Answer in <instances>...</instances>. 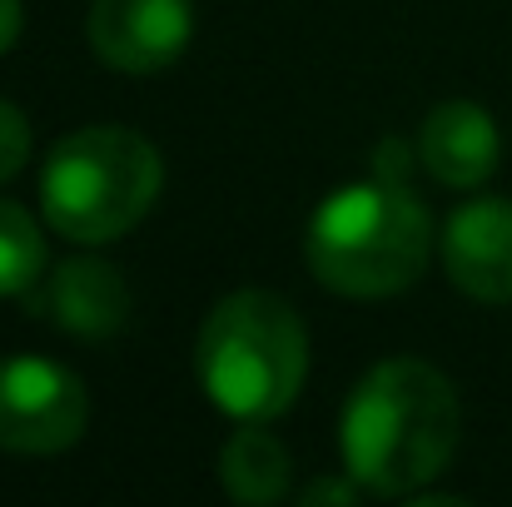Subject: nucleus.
Wrapping results in <instances>:
<instances>
[{"label":"nucleus","instance_id":"14","mask_svg":"<svg viewBox=\"0 0 512 507\" xmlns=\"http://www.w3.org/2000/svg\"><path fill=\"white\" fill-rule=\"evenodd\" d=\"M358 493H363V488H358L353 478H348V483H329V478H324V483L304 488V503L309 507H319V503H358Z\"/></svg>","mask_w":512,"mask_h":507},{"label":"nucleus","instance_id":"5","mask_svg":"<svg viewBox=\"0 0 512 507\" xmlns=\"http://www.w3.org/2000/svg\"><path fill=\"white\" fill-rule=\"evenodd\" d=\"M90 418L80 378L50 358H0V448L5 453H65Z\"/></svg>","mask_w":512,"mask_h":507},{"label":"nucleus","instance_id":"9","mask_svg":"<svg viewBox=\"0 0 512 507\" xmlns=\"http://www.w3.org/2000/svg\"><path fill=\"white\" fill-rule=\"evenodd\" d=\"M418 160L448 189H478L498 169V125H493V115L473 100H443L423 120Z\"/></svg>","mask_w":512,"mask_h":507},{"label":"nucleus","instance_id":"2","mask_svg":"<svg viewBox=\"0 0 512 507\" xmlns=\"http://www.w3.org/2000/svg\"><path fill=\"white\" fill-rule=\"evenodd\" d=\"M309 269L343 299H388L428 269L433 219L408 184L363 179L334 189L309 219Z\"/></svg>","mask_w":512,"mask_h":507},{"label":"nucleus","instance_id":"15","mask_svg":"<svg viewBox=\"0 0 512 507\" xmlns=\"http://www.w3.org/2000/svg\"><path fill=\"white\" fill-rule=\"evenodd\" d=\"M20 40V0H0V55Z\"/></svg>","mask_w":512,"mask_h":507},{"label":"nucleus","instance_id":"10","mask_svg":"<svg viewBox=\"0 0 512 507\" xmlns=\"http://www.w3.org/2000/svg\"><path fill=\"white\" fill-rule=\"evenodd\" d=\"M289 473H294V458L289 448L264 428V423H239L234 438L224 443L219 453V478H224V493L244 507H269L289 493Z\"/></svg>","mask_w":512,"mask_h":507},{"label":"nucleus","instance_id":"4","mask_svg":"<svg viewBox=\"0 0 512 507\" xmlns=\"http://www.w3.org/2000/svg\"><path fill=\"white\" fill-rule=\"evenodd\" d=\"M160 179L165 165L145 135L95 125L50 150L40 169V209L55 234L75 244H110L150 214Z\"/></svg>","mask_w":512,"mask_h":507},{"label":"nucleus","instance_id":"3","mask_svg":"<svg viewBox=\"0 0 512 507\" xmlns=\"http://www.w3.org/2000/svg\"><path fill=\"white\" fill-rule=\"evenodd\" d=\"M194 368L199 388L234 423H274L304 388L309 334L289 299L269 289H239L209 309Z\"/></svg>","mask_w":512,"mask_h":507},{"label":"nucleus","instance_id":"8","mask_svg":"<svg viewBox=\"0 0 512 507\" xmlns=\"http://www.w3.org/2000/svg\"><path fill=\"white\" fill-rule=\"evenodd\" d=\"M443 269L478 304H512V204L473 199L443 229Z\"/></svg>","mask_w":512,"mask_h":507},{"label":"nucleus","instance_id":"7","mask_svg":"<svg viewBox=\"0 0 512 507\" xmlns=\"http://www.w3.org/2000/svg\"><path fill=\"white\" fill-rule=\"evenodd\" d=\"M35 319H50L55 329L75 338H110L130 319V289L115 264L105 259H65L50 274L35 279L25 294Z\"/></svg>","mask_w":512,"mask_h":507},{"label":"nucleus","instance_id":"1","mask_svg":"<svg viewBox=\"0 0 512 507\" xmlns=\"http://www.w3.org/2000/svg\"><path fill=\"white\" fill-rule=\"evenodd\" d=\"M458 393L423 358L368 368L343 408L348 478L373 498H418L458 448Z\"/></svg>","mask_w":512,"mask_h":507},{"label":"nucleus","instance_id":"12","mask_svg":"<svg viewBox=\"0 0 512 507\" xmlns=\"http://www.w3.org/2000/svg\"><path fill=\"white\" fill-rule=\"evenodd\" d=\"M25 160H30V125L10 100H0V179H10Z\"/></svg>","mask_w":512,"mask_h":507},{"label":"nucleus","instance_id":"6","mask_svg":"<svg viewBox=\"0 0 512 507\" xmlns=\"http://www.w3.org/2000/svg\"><path fill=\"white\" fill-rule=\"evenodd\" d=\"M85 30L110 70L155 75L184 55L194 35V10L189 0H95Z\"/></svg>","mask_w":512,"mask_h":507},{"label":"nucleus","instance_id":"13","mask_svg":"<svg viewBox=\"0 0 512 507\" xmlns=\"http://www.w3.org/2000/svg\"><path fill=\"white\" fill-rule=\"evenodd\" d=\"M378 179H393V184H408V174H413V155H408V145H398V140H388L383 150H378Z\"/></svg>","mask_w":512,"mask_h":507},{"label":"nucleus","instance_id":"11","mask_svg":"<svg viewBox=\"0 0 512 507\" xmlns=\"http://www.w3.org/2000/svg\"><path fill=\"white\" fill-rule=\"evenodd\" d=\"M40 274H45V234H40V224L20 204L0 199V299L30 294Z\"/></svg>","mask_w":512,"mask_h":507}]
</instances>
